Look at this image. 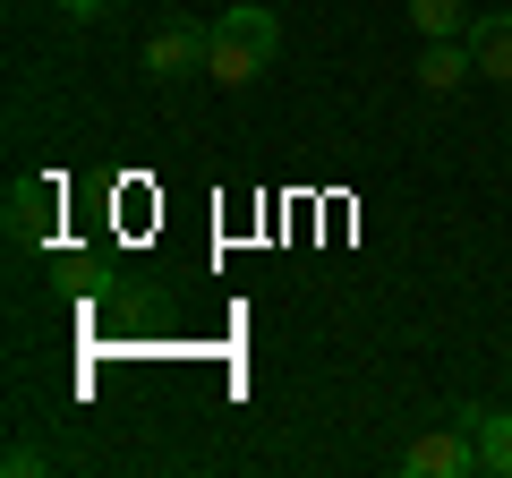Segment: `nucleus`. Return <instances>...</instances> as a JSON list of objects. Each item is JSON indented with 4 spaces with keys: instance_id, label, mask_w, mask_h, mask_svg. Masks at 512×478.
<instances>
[{
    "instance_id": "4",
    "label": "nucleus",
    "mask_w": 512,
    "mask_h": 478,
    "mask_svg": "<svg viewBox=\"0 0 512 478\" xmlns=\"http://www.w3.org/2000/svg\"><path fill=\"white\" fill-rule=\"evenodd\" d=\"M0 222H9V248H52L60 188L43 180V171H18V180H9V205H0Z\"/></svg>"
},
{
    "instance_id": "11",
    "label": "nucleus",
    "mask_w": 512,
    "mask_h": 478,
    "mask_svg": "<svg viewBox=\"0 0 512 478\" xmlns=\"http://www.w3.org/2000/svg\"><path fill=\"white\" fill-rule=\"evenodd\" d=\"M111 9H128V0H60V18H69V26H94V18H111Z\"/></svg>"
},
{
    "instance_id": "2",
    "label": "nucleus",
    "mask_w": 512,
    "mask_h": 478,
    "mask_svg": "<svg viewBox=\"0 0 512 478\" xmlns=\"http://www.w3.org/2000/svg\"><path fill=\"white\" fill-rule=\"evenodd\" d=\"M205 52H214V26L205 18H163L146 35V52H137V69L154 86H188V77H205Z\"/></svg>"
},
{
    "instance_id": "1",
    "label": "nucleus",
    "mask_w": 512,
    "mask_h": 478,
    "mask_svg": "<svg viewBox=\"0 0 512 478\" xmlns=\"http://www.w3.org/2000/svg\"><path fill=\"white\" fill-rule=\"evenodd\" d=\"M282 60V18L265 0H239L214 18V52H205V77L214 86H256V77Z\"/></svg>"
},
{
    "instance_id": "6",
    "label": "nucleus",
    "mask_w": 512,
    "mask_h": 478,
    "mask_svg": "<svg viewBox=\"0 0 512 478\" xmlns=\"http://www.w3.org/2000/svg\"><path fill=\"white\" fill-rule=\"evenodd\" d=\"M470 52H478V77L512 86V9H478L470 18Z\"/></svg>"
},
{
    "instance_id": "5",
    "label": "nucleus",
    "mask_w": 512,
    "mask_h": 478,
    "mask_svg": "<svg viewBox=\"0 0 512 478\" xmlns=\"http://www.w3.org/2000/svg\"><path fill=\"white\" fill-rule=\"evenodd\" d=\"M470 470H478V436L461 419L419 436V444H402V461H393V478H470Z\"/></svg>"
},
{
    "instance_id": "3",
    "label": "nucleus",
    "mask_w": 512,
    "mask_h": 478,
    "mask_svg": "<svg viewBox=\"0 0 512 478\" xmlns=\"http://www.w3.org/2000/svg\"><path fill=\"white\" fill-rule=\"evenodd\" d=\"M94 308L120 325V342H171V325H180L171 291H154V282H103V291H94Z\"/></svg>"
},
{
    "instance_id": "10",
    "label": "nucleus",
    "mask_w": 512,
    "mask_h": 478,
    "mask_svg": "<svg viewBox=\"0 0 512 478\" xmlns=\"http://www.w3.org/2000/svg\"><path fill=\"white\" fill-rule=\"evenodd\" d=\"M0 470H9V478H52V453H43V444H9V461H0Z\"/></svg>"
},
{
    "instance_id": "9",
    "label": "nucleus",
    "mask_w": 512,
    "mask_h": 478,
    "mask_svg": "<svg viewBox=\"0 0 512 478\" xmlns=\"http://www.w3.org/2000/svg\"><path fill=\"white\" fill-rule=\"evenodd\" d=\"M470 0H410V26H419L427 43H444V35H470Z\"/></svg>"
},
{
    "instance_id": "12",
    "label": "nucleus",
    "mask_w": 512,
    "mask_h": 478,
    "mask_svg": "<svg viewBox=\"0 0 512 478\" xmlns=\"http://www.w3.org/2000/svg\"><path fill=\"white\" fill-rule=\"evenodd\" d=\"M504 137H512V120H504Z\"/></svg>"
},
{
    "instance_id": "8",
    "label": "nucleus",
    "mask_w": 512,
    "mask_h": 478,
    "mask_svg": "<svg viewBox=\"0 0 512 478\" xmlns=\"http://www.w3.org/2000/svg\"><path fill=\"white\" fill-rule=\"evenodd\" d=\"M410 77H419L427 94H453L461 77H478V52H470V35H444V43H427V52H419V69H410Z\"/></svg>"
},
{
    "instance_id": "7",
    "label": "nucleus",
    "mask_w": 512,
    "mask_h": 478,
    "mask_svg": "<svg viewBox=\"0 0 512 478\" xmlns=\"http://www.w3.org/2000/svg\"><path fill=\"white\" fill-rule=\"evenodd\" d=\"M461 427L478 436V470H487V478H512V410H478V402H461Z\"/></svg>"
}]
</instances>
